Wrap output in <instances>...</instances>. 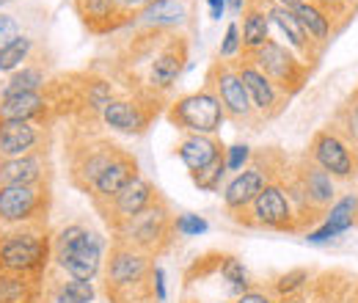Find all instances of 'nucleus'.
Listing matches in <instances>:
<instances>
[{
	"instance_id": "nucleus-1",
	"label": "nucleus",
	"mask_w": 358,
	"mask_h": 303,
	"mask_svg": "<svg viewBox=\"0 0 358 303\" xmlns=\"http://www.w3.org/2000/svg\"><path fill=\"white\" fill-rule=\"evenodd\" d=\"M52 260V234L47 226H3L0 229V273L45 276Z\"/></svg>"
},
{
	"instance_id": "nucleus-2",
	"label": "nucleus",
	"mask_w": 358,
	"mask_h": 303,
	"mask_svg": "<svg viewBox=\"0 0 358 303\" xmlns=\"http://www.w3.org/2000/svg\"><path fill=\"white\" fill-rule=\"evenodd\" d=\"M124 149L119 143H113L105 135L91 132V125L80 122V127L69 132L66 138V171H69V182L89 196L96 176L105 171Z\"/></svg>"
},
{
	"instance_id": "nucleus-3",
	"label": "nucleus",
	"mask_w": 358,
	"mask_h": 303,
	"mask_svg": "<svg viewBox=\"0 0 358 303\" xmlns=\"http://www.w3.org/2000/svg\"><path fill=\"white\" fill-rule=\"evenodd\" d=\"M105 240L83 223H69L52 234V262L80 281H94L102 270Z\"/></svg>"
},
{
	"instance_id": "nucleus-4",
	"label": "nucleus",
	"mask_w": 358,
	"mask_h": 303,
	"mask_svg": "<svg viewBox=\"0 0 358 303\" xmlns=\"http://www.w3.org/2000/svg\"><path fill=\"white\" fill-rule=\"evenodd\" d=\"M177 229H174V216L166 204V199H155V204H149L141 216H135L133 220H127L119 232H113V240L127 243L138 251H143L146 257H160L171 240H174Z\"/></svg>"
},
{
	"instance_id": "nucleus-5",
	"label": "nucleus",
	"mask_w": 358,
	"mask_h": 303,
	"mask_svg": "<svg viewBox=\"0 0 358 303\" xmlns=\"http://www.w3.org/2000/svg\"><path fill=\"white\" fill-rule=\"evenodd\" d=\"M52 210V182L0 185V229L3 226H47Z\"/></svg>"
},
{
	"instance_id": "nucleus-6",
	"label": "nucleus",
	"mask_w": 358,
	"mask_h": 303,
	"mask_svg": "<svg viewBox=\"0 0 358 303\" xmlns=\"http://www.w3.org/2000/svg\"><path fill=\"white\" fill-rule=\"evenodd\" d=\"M234 220L254 226V229H273V232H298V218L289 204V196L281 185V176H273L268 185L259 190V196L237 213Z\"/></svg>"
},
{
	"instance_id": "nucleus-7",
	"label": "nucleus",
	"mask_w": 358,
	"mask_h": 303,
	"mask_svg": "<svg viewBox=\"0 0 358 303\" xmlns=\"http://www.w3.org/2000/svg\"><path fill=\"white\" fill-rule=\"evenodd\" d=\"M169 122L185 132H196V135H215L226 122L224 105L218 102V97L210 88L185 94L171 102L169 108Z\"/></svg>"
},
{
	"instance_id": "nucleus-8",
	"label": "nucleus",
	"mask_w": 358,
	"mask_h": 303,
	"mask_svg": "<svg viewBox=\"0 0 358 303\" xmlns=\"http://www.w3.org/2000/svg\"><path fill=\"white\" fill-rule=\"evenodd\" d=\"M248 58L268 75L270 83L278 88L284 97L298 94L303 88V83H306V78H309V66L303 61H298V55L287 44L275 42V39H268L257 52H251Z\"/></svg>"
},
{
	"instance_id": "nucleus-9",
	"label": "nucleus",
	"mask_w": 358,
	"mask_h": 303,
	"mask_svg": "<svg viewBox=\"0 0 358 303\" xmlns=\"http://www.w3.org/2000/svg\"><path fill=\"white\" fill-rule=\"evenodd\" d=\"M185 64H187V39L179 31H169L160 39L155 55L149 58V72H146L143 94H157V97L166 94L179 80Z\"/></svg>"
},
{
	"instance_id": "nucleus-10",
	"label": "nucleus",
	"mask_w": 358,
	"mask_h": 303,
	"mask_svg": "<svg viewBox=\"0 0 358 303\" xmlns=\"http://www.w3.org/2000/svg\"><path fill=\"white\" fill-rule=\"evenodd\" d=\"M160 113V97L157 94H135L130 97H113L102 111V125L124 135H141L149 130L152 119Z\"/></svg>"
},
{
	"instance_id": "nucleus-11",
	"label": "nucleus",
	"mask_w": 358,
	"mask_h": 303,
	"mask_svg": "<svg viewBox=\"0 0 358 303\" xmlns=\"http://www.w3.org/2000/svg\"><path fill=\"white\" fill-rule=\"evenodd\" d=\"M157 196H160V193L155 190V185H152L149 179L135 176L133 182H130L122 193H116L113 199H108V202H96L94 210L102 216L105 226H108L110 234H113V232H119L127 220H133L135 216H141L149 204H155Z\"/></svg>"
},
{
	"instance_id": "nucleus-12",
	"label": "nucleus",
	"mask_w": 358,
	"mask_h": 303,
	"mask_svg": "<svg viewBox=\"0 0 358 303\" xmlns=\"http://www.w3.org/2000/svg\"><path fill=\"white\" fill-rule=\"evenodd\" d=\"M215 97L218 102L224 105V113L226 119H234V122H248L254 116V105L248 99V91L243 86L237 69L231 61H215L207 72V86Z\"/></svg>"
},
{
	"instance_id": "nucleus-13",
	"label": "nucleus",
	"mask_w": 358,
	"mask_h": 303,
	"mask_svg": "<svg viewBox=\"0 0 358 303\" xmlns=\"http://www.w3.org/2000/svg\"><path fill=\"white\" fill-rule=\"evenodd\" d=\"M237 58H240V61H231V64H234V69H237L243 86L248 91V99H251V105H254V113H259V116H265V119L278 116L281 108H284V102H287L289 97H284L278 88L273 86L268 75H265L248 55H237Z\"/></svg>"
},
{
	"instance_id": "nucleus-14",
	"label": "nucleus",
	"mask_w": 358,
	"mask_h": 303,
	"mask_svg": "<svg viewBox=\"0 0 358 303\" xmlns=\"http://www.w3.org/2000/svg\"><path fill=\"white\" fill-rule=\"evenodd\" d=\"M262 160L265 163H248L243 171H237V176L229 182L224 188V207L229 213H243L257 196H259V190L268 185L273 176H278V166H270L268 163V155H262Z\"/></svg>"
},
{
	"instance_id": "nucleus-15",
	"label": "nucleus",
	"mask_w": 358,
	"mask_h": 303,
	"mask_svg": "<svg viewBox=\"0 0 358 303\" xmlns=\"http://www.w3.org/2000/svg\"><path fill=\"white\" fill-rule=\"evenodd\" d=\"M50 125L39 122H0V157H22L31 152H47Z\"/></svg>"
},
{
	"instance_id": "nucleus-16",
	"label": "nucleus",
	"mask_w": 358,
	"mask_h": 303,
	"mask_svg": "<svg viewBox=\"0 0 358 303\" xmlns=\"http://www.w3.org/2000/svg\"><path fill=\"white\" fill-rule=\"evenodd\" d=\"M0 122H39L52 125L55 113L50 108L45 91H22V94H0Z\"/></svg>"
},
{
	"instance_id": "nucleus-17",
	"label": "nucleus",
	"mask_w": 358,
	"mask_h": 303,
	"mask_svg": "<svg viewBox=\"0 0 358 303\" xmlns=\"http://www.w3.org/2000/svg\"><path fill=\"white\" fill-rule=\"evenodd\" d=\"M52 182L50 149L22 157H0V185H42Z\"/></svg>"
},
{
	"instance_id": "nucleus-18",
	"label": "nucleus",
	"mask_w": 358,
	"mask_h": 303,
	"mask_svg": "<svg viewBox=\"0 0 358 303\" xmlns=\"http://www.w3.org/2000/svg\"><path fill=\"white\" fill-rule=\"evenodd\" d=\"M312 160L322 171H328L331 176H342V179H348L356 169V160H353L348 143L331 130H322L314 135Z\"/></svg>"
},
{
	"instance_id": "nucleus-19",
	"label": "nucleus",
	"mask_w": 358,
	"mask_h": 303,
	"mask_svg": "<svg viewBox=\"0 0 358 303\" xmlns=\"http://www.w3.org/2000/svg\"><path fill=\"white\" fill-rule=\"evenodd\" d=\"M80 22L89 28V34L94 36H108V34H116L122 31L124 25H130L133 20L124 17L113 0H72Z\"/></svg>"
},
{
	"instance_id": "nucleus-20",
	"label": "nucleus",
	"mask_w": 358,
	"mask_h": 303,
	"mask_svg": "<svg viewBox=\"0 0 358 303\" xmlns=\"http://www.w3.org/2000/svg\"><path fill=\"white\" fill-rule=\"evenodd\" d=\"M135 176H141V174H138V160H135L130 152H122L105 171L96 176V182H94V188H91V193H89L91 204L113 199L116 193H122V190L133 182Z\"/></svg>"
},
{
	"instance_id": "nucleus-21",
	"label": "nucleus",
	"mask_w": 358,
	"mask_h": 303,
	"mask_svg": "<svg viewBox=\"0 0 358 303\" xmlns=\"http://www.w3.org/2000/svg\"><path fill=\"white\" fill-rule=\"evenodd\" d=\"M187 22V6L185 0H157L143 6L133 17V25L146 31H179Z\"/></svg>"
},
{
	"instance_id": "nucleus-22",
	"label": "nucleus",
	"mask_w": 358,
	"mask_h": 303,
	"mask_svg": "<svg viewBox=\"0 0 358 303\" xmlns=\"http://www.w3.org/2000/svg\"><path fill=\"white\" fill-rule=\"evenodd\" d=\"M226 146L215 138V135H185L177 146V157L185 163V169L190 174L207 169L210 163H215L218 157H224Z\"/></svg>"
},
{
	"instance_id": "nucleus-23",
	"label": "nucleus",
	"mask_w": 358,
	"mask_h": 303,
	"mask_svg": "<svg viewBox=\"0 0 358 303\" xmlns=\"http://www.w3.org/2000/svg\"><path fill=\"white\" fill-rule=\"evenodd\" d=\"M268 20H270V25H275V28L287 36L289 50H298V52L306 58V66H309V61H314V58L320 55V47H317V44L303 34V28H301L298 17L292 14V8L275 6V3H270L268 0Z\"/></svg>"
},
{
	"instance_id": "nucleus-24",
	"label": "nucleus",
	"mask_w": 358,
	"mask_h": 303,
	"mask_svg": "<svg viewBox=\"0 0 358 303\" xmlns=\"http://www.w3.org/2000/svg\"><path fill=\"white\" fill-rule=\"evenodd\" d=\"M325 216L328 218H325V223H322L320 229L306 232V240H309V243H328V240H334L336 234L348 232V229L356 223L358 199L356 196H345V199H339V202H336Z\"/></svg>"
},
{
	"instance_id": "nucleus-25",
	"label": "nucleus",
	"mask_w": 358,
	"mask_h": 303,
	"mask_svg": "<svg viewBox=\"0 0 358 303\" xmlns=\"http://www.w3.org/2000/svg\"><path fill=\"white\" fill-rule=\"evenodd\" d=\"M243 55L257 52L270 39L268 0H248L243 11Z\"/></svg>"
},
{
	"instance_id": "nucleus-26",
	"label": "nucleus",
	"mask_w": 358,
	"mask_h": 303,
	"mask_svg": "<svg viewBox=\"0 0 358 303\" xmlns=\"http://www.w3.org/2000/svg\"><path fill=\"white\" fill-rule=\"evenodd\" d=\"M298 179H301V185H303V193H306L309 204H312L317 213H325V207L331 204V199H334V193H336L331 174L322 171L314 160H309V163H303V166L298 169Z\"/></svg>"
},
{
	"instance_id": "nucleus-27",
	"label": "nucleus",
	"mask_w": 358,
	"mask_h": 303,
	"mask_svg": "<svg viewBox=\"0 0 358 303\" xmlns=\"http://www.w3.org/2000/svg\"><path fill=\"white\" fill-rule=\"evenodd\" d=\"M0 303H45V276L0 273Z\"/></svg>"
},
{
	"instance_id": "nucleus-28",
	"label": "nucleus",
	"mask_w": 358,
	"mask_h": 303,
	"mask_svg": "<svg viewBox=\"0 0 358 303\" xmlns=\"http://www.w3.org/2000/svg\"><path fill=\"white\" fill-rule=\"evenodd\" d=\"M292 14L298 17L303 34H306L317 47H322V44L331 39V20H328V14H325L320 6H314L312 0L298 3V6L292 8Z\"/></svg>"
},
{
	"instance_id": "nucleus-29",
	"label": "nucleus",
	"mask_w": 358,
	"mask_h": 303,
	"mask_svg": "<svg viewBox=\"0 0 358 303\" xmlns=\"http://www.w3.org/2000/svg\"><path fill=\"white\" fill-rule=\"evenodd\" d=\"M47 80H50V75H47L45 64L42 61H28L25 66H20V69H14L11 75H8V80L0 86V94H22V91H42L47 86Z\"/></svg>"
},
{
	"instance_id": "nucleus-30",
	"label": "nucleus",
	"mask_w": 358,
	"mask_h": 303,
	"mask_svg": "<svg viewBox=\"0 0 358 303\" xmlns=\"http://www.w3.org/2000/svg\"><path fill=\"white\" fill-rule=\"evenodd\" d=\"M34 58H36V39L20 34L14 42L6 44V47L0 50V72H3V75H11L14 69L25 66V64L34 61Z\"/></svg>"
},
{
	"instance_id": "nucleus-31",
	"label": "nucleus",
	"mask_w": 358,
	"mask_h": 303,
	"mask_svg": "<svg viewBox=\"0 0 358 303\" xmlns=\"http://www.w3.org/2000/svg\"><path fill=\"white\" fill-rule=\"evenodd\" d=\"M218 273H221V279H224L226 284H229V290H231V295H234V298H237V295H243V293L251 287L245 265L237 260V257H231V254H221V262H218Z\"/></svg>"
},
{
	"instance_id": "nucleus-32",
	"label": "nucleus",
	"mask_w": 358,
	"mask_h": 303,
	"mask_svg": "<svg viewBox=\"0 0 358 303\" xmlns=\"http://www.w3.org/2000/svg\"><path fill=\"white\" fill-rule=\"evenodd\" d=\"M306 287H309V270L298 267V270H289V273L278 276V279L270 284L268 290L273 293V298H275V301H281V298L303 295V293H306Z\"/></svg>"
},
{
	"instance_id": "nucleus-33",
	"label": "nucleus",
	"mask_w": 358,
	"mask_h": 303,
	"mask_svg": "<svg viewBox=\"0 0 358 303\" xmlns=\"http://www.w3.org/2000/svg\"><path fill=\"white\" fill-rule=\"evenodd\" d=\"M96 290L91 281H80V279H69L55 290V301L58 303H94Z\"/></svg>"
},
{
	"instance_id": "nucleus-34",
	"label": "nucleus",
	"mask_w": 358,
	"mask_h": 303,
	"mask_svg": "<svg viewBox=\"0 0 358 303\" xmlns=\"http://www.w3.org/2000/svg\"><path fill=\"white\" fill-rule=\"evenodd\" d=\"M226 174H229V171H226L224 157H218L215 163H210L207 169L190 174V176H193V182L199 185V190H207V193H218V190H221V182H224Z\"/></svg>"
},
{
	"instance_id": "nucleus-35",
	"label": "nucleus",
	"mask_w": 358,
	"mask_h": 303,
	"mask_svg": "<svg viewBox=\"0 0 358 303\" xmlns=\"http://www.w3.org/2000/svg\"><path fill=\"white\" fill-rule=\"evenodd\" d=\"M174 229H177V234H182V237H199V234H204L210 229V223L201 216L185 213V216L174 218Z\"/></svg>"
},
{
	"instance_id": "nucleus-36",
	"label": "nucleus",
	"mask_w": 358,
	"mask_h": 303,
	"mask_svg": "<svg viewBox=\"0 0 358 303\" xmlns=\"http://www.w3.org/2000/svg\"><path fill=\"white\" fill-rule=\"evenodd\" d=\"M224 163H226V171H243L251 163V146H245V143L229 146L224 152Z\"/></svg>"
},
{
	"instance_id": "nucleus-37",
	"label": "nucleus",
	"mask_w": 358,
	"mask_h": 303,
	"mask_svg": "<svg viewBox=\"0 0 358 303\" xmlns=\"http://www.w3.org/2000/svg\"><path fill=\"white\" fill-rule=\"evenodd\" d=\"M243 52V39H240V25L237 22H231L229 28H226V36L224 42H221V50H218V55L229 61V58H237Z\"/></svg>"
},
{
	"instance_id": "nucleus-38",
	"label": "nucleus",
	"mask_w": 358,
	"mask_h": 303,
	"mask_svg": "<svg viewBox=\"0 0 358 303\" xmlns=\"http://www.w3.org/2000/svg\"><path fill=\"white\" fill-rule=\"evenodd\" d=\"M20 34H22V28H20V20H17L14 14H6V11H0V50H3L6 44L14 42Z\"/></svg>"
},
{
	"instance_id": "nucleus-39",
	"label": "nucleus",
	"mask_w": 358,
	"mask_h": 303,
	"mask_svg": "<svg viewBox=\"0 0 358 303\" xmlns=\"http://www.w3.org/2000/svg\"><path fill=\"white\" fill-rule=\"evenodd\" d=\"M339 122H342V127H345V132H348V138L358 141V94L348 102V105H345V111H342Z\"/></svg>"
},
{
	"instance_id": "nucleus-40",
	"label": "nucleus",
	"mask_w": 358,
	"mask_h": 303,
	"mask_svg": "<svg viewBox=\"0 0 358 303\" xmlns=\"http://www.w3.org/2000/svg\"><path fill=\"white\" fill-rule=\"evenodd\" d=\"M231 303H275L273 293L270 290H262V287H248L243 295H237Z\"/></svg>"
},
{
	"instance_id": "nucleus-41",
	"label": "nucleus",
	"mask_w": 358,
	"mask_h": 303,
	"mask_svg": "<svg viewBox=\"0 0 358 303\" xmlns=\"http://www.w3.org/2000/svg\"><path fill=\"white\" fill-rule=\"evenodd\" d=\"M152 290H155V301L157 303H166V273H163V267H155L152 270Z\"/></svg>"
},
{
	"instance_id": "nucleus-42",
	"label": "nucleus",
	"mask_w": 358,
	"mask_h": 303,
	"mask_svg": "<svg viewBox=\"0 0 358 303\" xmlns=\"http://www.w3.org/2000/svg\"><path fill=\"white\" fill-rule=\"evenodd\" d=\"M312 3L314 6H320V8L328 14V20H331V11H336V8H339V6H345L348 0H312Z\"/></svg>"
},
{
	"instance_id": "nucleus-43",
	"label": "nucleus",
	"mask_w": 358,
	"mask_h": 303,
	"mask_svg": "<svg viewBox=\"0 0 358 303\" xmlns=\"http://www.w3.org/2000/svg\"><path fill=\"white\" fill-rule=\"evenodd\" d=\"M207 6H210V14H213V20H221L226 11V0H207Z\"/></svg>"
},
{
	"instance_id": "nucleus-44",
	"label": "nucleus",
	"mask_w": 358,
	"mask_h": 303,
	"mask_svg": "<svg viewBox=\"0 0 358 303\" xmlns=\"http://www.w3.org/2000/svg\"><path fill=\"white\" fill-rule=\"evenodd\" d=\"M226 6H229V11H231V14H243V11H245V6H248V0H226Z\"/></svg>"
},
{
	"instance_id": "nucleus-45",
	"label": "nucleus",
	"mask_w": 358,
	"mask_h": 303,
	"mask_svg": "<svg viewBox=\"0 0 358 303\" xmlns=\"http://www.w3.org/2000/svg\"><path fill=\"white\" fill-rule=\"evenodd\" d=\"M270 3H275V6H284V8H295L298 3H303V0H270Z\"/></svg>"
},
{
	"instance_id": "nucleus-46",
	"label": "nucleus",
	"mask_w": 358,
	"mask_h": 303,
	"mask_svg": "<svg viewBox=\"0 0 358 303\" xmlns=\"http://www.w3.org/2000/svg\"><path fill=\"white\" fill-rule=\"evenodd\" d=\"M275 303H306V295H292V298H281Z\"/></svg>"
},
{
	"instance_id": "nucleus-47",
	"label": "nucleus",
	"mask_w": 358,
	"mask_h": 303,
	"mask_svg": "<svg viewBox=\"0 0 358 303\" xmlns=\"http://www.w3.org/2000/svg\"><path fill=\"white\" fill-rule=\"evenodd\" d=\"M11 3H17V0H0V11H3L6 6H11Z\"/></svg>"
},
{
	"instance_id": "nucleus-48",
	"label": "nucleus",
	"mask_w": 358,
	"mask_h": 303,
	"mask_svg": "<svg viewBox=\"0 0 358 303\" xmlns=\"http://www.w3.org/2000/svg\"><path fill=\"white\" fill-rule=\"evenodd\" d=\"M149 3H157V0H141V6H149Z\"/></svg>"
}]
</instances>
